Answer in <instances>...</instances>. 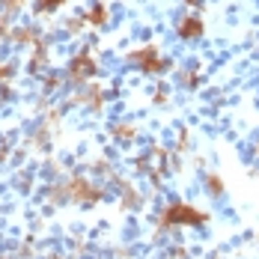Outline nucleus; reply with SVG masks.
Wrapping results in <instances>:
<instances>
[{"mask_svg":"<svg viewBox=\"0 0 259 259\" xmlns=\"http://www.w3.org/2000/svg\"><path fill=\"white\" fill-rule=\"evenodd\" d=\"M208 221V211L191 206V203H170V206L161 211L158 224L161 230H173V227H203Z\"/></svg>","mask_w":259,"mask_h":259,"instance_id":"obj_1","label":"nucleus"},{"mask_svg":"<svg viewBox=\"0 0 259 259\" xmlns=\"http://www.w3.org/2000/svg\"><path fill=\"white\" fill-rule=\"evenodd\" d=\"M128 60L137 66V69H140V72H146V75H161V72H167V69H170V60L158 51L155 45L137 48V51L131 54Z\"/></svg>","mask_w":259,"mask_h":259,"instance_id":"obj_2","label":"nucleus"},{"mask_svg":"<svg viewBox=\"0 0 259 259\" xmlns=\"http://www.w3.org/2000/svg\"><path fill=\"white\" fill-rule=\"evenodd\" d=\"M203 30H206V27H203V18H200V15H194V12H188V15L179 21V36L185 39V42L200 39V36H203Z\"/></svg>","mask_w":259,"mask_h":259,"instance_id":"obj_3","label":"nucleus"},{"mask_svg":"<svg viewBox=\"0 0 259 259\" xmlns=\"http://www.w3.org/2000/svg\"><path fill=\"white\" fill-rule=\"evenodd\" d=\"M93 69H96V63H93L87 54H80L78 60H75V66H72V75H75L78 80H83V78H90V75H93Z\"/></svg>","mask_w":259,"mask_h":259,"instance_id":"obj_4","label":"nucleus"},{"mask_svg":"<svg viewBox=\"0 0 259 259\" xmlns=\"http://www.w3.org/2000/svg\"><path fill=\"white\" fill-rule=\"evenodd\" d=\"M206 188H208V194L221 197V194H224V182H221V176H218V173H208L206 176Z\"/></svg>","mask_w":259,"mask_h":259,"instance_id":"obj_5","label":"nucleus"},{"mask_svg":"<svg viewBox=\"0 0 259 259\" xmlns=\"http://www.w3.org/2000/svg\"><path fill=\"white\" fill-rule=\"evenodd\" d=\"M113 134H116L119 140H134V125L122 122V125H116V128H113Z\"/></svg>","mask_w":259,"mask_h":259,"instance_id":"obj_6","label":"nucleus"},{"mask_svg":"<svg viewBox=\"0 0 259 259\" xmlns=\"http://www.w3.org/2000/svg\"><path fill=\"white\" fill-rule=\"evenodd\" d=\"M256 158H259V146H256Z\"/></svg>","mask_w":259,"mask_h":259,"instance_id":"obj_7","label":"nucleus"}]
</instances>
